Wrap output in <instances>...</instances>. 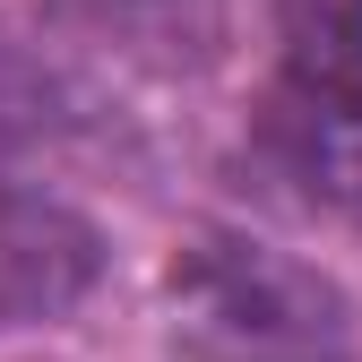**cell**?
<instances>
[{
	"label": "cell",
	"instance_id": "cell-1",
	"mask_svg": "<svg viewBox=\"0 0 362 362\" xmlns=\"http://www.w3.org/2000/svg\"><path fill=\"white\" fill-rule=\"evenodd\" d=\"M164 362H362V328L328 267L216 224L164 267Z\"/></svg>",
	"mask_w": 362,
	"mask_h": 362
},
{
	"label": "cell",
	"instance_id": "cell-2",
	"mask_svg": "<svg viewBox=\"0 0 362 362\" xmlns=\"http://www.w3.org/2000/svg\"><path fill=\"white\" fill-rule=\"evenodd\" d=\"M104 276V233L69 199L0 181V337L52 328L95 293Z\"/></svg>",
	"mask_w": 362,
	"mask_h": 362
},
{
	"label": "cell",
	"instance_id": "cell-3",
	"mask_svg": "<svg viewBox=\"0 0 362 362\" xmlns=\"http://www.w3.org/2000/svg\"><path fill=\"white\" fill-rule=\"evenodd\" d=\"M267 156L310 207L362 216V78H293L267 104Z\"/></svg>",
	"mask_w": 362,
	"mask_h": 362
},
{
	"label": "cell",
	"instance_id": "cell-4",
	"mask_svg": "<svg viewBox=\"0 0 362 362\" xmlns=\"http://www.w3.org/2000/svg\"><path fill=\"white\" fill-rule=\"evenodd\" d=\"M61 9L95 35V43H121V52H139V61H199V43H207V0H61Z\"/></svg>",
	"mask_w": 362,
	"mask_h": 362
},
{
	"label": "cell",
	"instance_id": "cell-5",
	"mask_svg": "<svg viewBox=\"0 0 362 362\" xmlns=\"http://www.w3.org/2000/svg\"><path fill=\"white\" fill-rule=\"evenodd\" d=\"M293 78H362V0H276Z\"/></svg>",
	"mask_w": 362,
	"mask_h": 362
}]
</instances>
